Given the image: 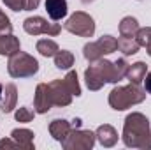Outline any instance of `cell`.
Wrapping results in <instances>:
<instances>
[{"mask_svg": "<svg viewBox=\"0 0 151 150\" xmlns=\"http://www.w3.org/2000/svg\"><path fill=\"white\" fill-rule=\"evenodd\" d=\"M123 143L128 149H151V129L150 120L139 111H134L127 115L125 125H123Z\"/></svg>", "mask_w": 151, "mask_h": 150, "instance_id": "6da1fadb", "label": "cell"}, {"mask_svg": "<svg viewBox=\"0 0 151 150\" xmlns=\"http://www.w3.org/2000/svg\"><path fill=\"white\" fill-rule=\"evenodd\" d=\"M146 99V90H142L139 85H125V87H114L109 94V106L116 111L128 110L134 104H141Z\"/></svg>", "mask_w": 151, "mask_h": 150, "instance_id": "7a4b0ae2", "label": "cell"}, {"mask_svg": "<svg viewBox=\"0 0 151 150\" xmlns=\"http://www.w3.org/2000/svg\"><path fill=\"white\" fill-rule=\"evenodd\" d=\"M7 73L11 78H32L39 73V62L25 51H16L9 57Z\"/></svg>", "mask_w": 151, "mask_h": 150, "instance_id": "3957f363", "label": "cell"}, {"mask_svg": "<svg viewBox=\"0 0 151 150\" xmlns=\"http://www.w3.org/2000/svg\"><path fill=\"white\" fill-rule=\"evenodd\" d=\"M118 50V39L113 36H102L95 42H88L83 48V55L86 60L90 62H97L99 58H102L104 55H111Z\"/></svg>", "mask_w": 151, "mask_h": 150, "instance_id": "277c9868", "label": "cell"}, {"mask_svg": "<svg viewBox=\"0 0 151 150\" xmlns=\"http://www.w3.org/2000/svg\"><path fill=\"white\" fill-rule=\"evenodd\" d=\"M65 30H69L70 34L79 36V37H91L95 34V21L90 14L77 11L74 12L67 21H65Z\"/></svg>", "mask_w": 151, "mask_h": 150, "instance_id": "5b68a950", "label": "cell"}, {"mask_svg": "<svg viewBox=\"0 0 151 150\" xmlns=\"http://www.w3.org/2000/svg\"><path fill=\"white\" fill-rule=\"evenodd\" d=\"M95 145V133L72 129L70 134L62 141V147L65 150H90Z\"/></svg>", "mask_w": 151, "mask_h": 150, "instance_id": "8992f818", "label": "cell"}, {"mask_svg": "<svg viewBox=\"0 0 151 150\" xmlns=\"http://www.w3.org/2000/svg\"><path fill=\"white\" fill-rule=\"evenodd\" d=\"M23 28L30 36H40V34L58 36L60 30H62L60 23H47V20H44L42 16H30V18H27L23 21Z\"/></svg>", "mask_w": 151, "mask_h": 150, "instance_id": "52a82bcc", "label": "cell"}, {"mask_svg": "<svg viewBox=\"0 0 151 150\" xmlns=\"http://www.w3.org/2000/svg\"><path fill=\"white\" fill-rule=\"evenodd\" d=\"M47 87H49L53 106H69L72 103L74 95L70 94V90L67 88V85H65L63 79H55V81L47 83Z\"/></svg>", "mask_w": 151, "mask_h": 150, "instance_id": "ba28073f", "label": "cell"}, {"mask_svg": "<svg viewBox=\"0 0 151 150\" xmlns=\"http://www.w3.org/2000/svg\"><path fill=\"white\" fill-rule=\"evenodd\" d=\"M51 106H53V101H51L47 83H39L35 88V95H34V110H35V113L44 115L51 110Z\"/></svg>", "mask_w": 151, "mask_h": 150, "instance_id": "9c48e42d", "label": "cell"}, {"mask_svg": "<svg viewBox=\"0 0 151 150\" xmlns=\"http://www.w3.org/2000/svg\"><path fill=\"white\" fill-rule=\"evenodd\" d=\"M95 140H97L102 147L111 149V147H114V145L118 143V131L114 129L113 125L104 124V125H100V127L95 131Z\"/></svg>", "mask_w": 151, "mask_h": 150, "instance_id": "30bf717a", "label": "cell"}, {"mask_svg": "<svg viewBox=\"0 0 151 150\" xmlns=\"http://www.w3.org/2000/svg\"><path fill=\"white\" fill-rule=\"evenodd\" d=\"M18 103V88L14 83H7L4 92H2V104H0V111L11 113L16 108Z\"/></svg>", "mask_w": 151, "mask_h": 150, "instance_id": "8fae6325", "label": "cell"}, {"mask_svg": "<svg viewBox=\"0 0 151 150\" xmlns=\"http://www.w3.org/2000/svg\"><path fill=\"white\" fill-rule=\"evenodd\" d=\"M70 131H72V124H70L69 120H65V118H56V120H53V122L49 124V133H51V136H53L56 141H60V143L70 134Z\"/></svg>", "mask_w": 151, "mask_h": 150, "instance_id": "7c38bea8", "label": "cell"}, {"mask_svg": "<svg viewBox=\"0 0 151 150\" xmlns=\"http://www.w3.org/2000/svg\"><path fill=\"white\" fill-rule=\"evenodd\" d=\"M21 50L19 39L12 34H0V55L4 57H11L16 51Z\"/></svg>", "mask_w": 151, "mask_h": 150, "instance_id": "4fadbf2b", "label": "cell"}, {"mask_svg": "<svg viewBox=\"0 0 151 150\" xmlns=\"http://www.w3.org/2000/svg\"><path fill=\"white\" fill-rule=\"evenodd\" d=\"M11 138L18 143L19 149L34 150V133L30 129H14L11 133Z\"/></svg>", "mask_w": 151, "mask_h": 150, "instance_id": "5bb4252c", "label": "cell"}, {"mask_svg": "<svg viewBox=\"0 0 151 150\" xmlns=\"http://www.w3.org/2000/svg\"><path fill=\"white\" fill-rule=\"evenodd\" d=\"M46 11L53 21L67 16V0H46Z\"/></svg>", "mask_w": 151, "mask_h": 150, "instance_id": "9a60e30c", "label": "cell"}, {"mask_svg": "<svg viewBox=\"0 0 151 150\" xmlns=\"http://www.w3.org/2000/svg\"><path fill=\"white\" fill-rule=\"evenodd\" d=\"M148 73V66L144 62H135L132 66H128V71H127V79L134 85H141V81H144V76Z\"/></svg>", "mask_w": 151, "mask_h": 150, "instance_id": "2e32d148", "label": "cell"}, {"mask_svg": "<svg viewBox=\"0 0 151 150\" xmlns=\"http://www.w3.org/2000/svg\"><path fill=\"white\" fill-rule=\"evenodd\" d=\"M84 81H86V87H88L90 90H93V92L100 90V88L106 85V83H104V79H102L100 74H99V71L95 69V66H93V64L84 71Z\"/></svg>", "mask_w": 151, "mask_h": 150, "instance_id": "e0dca14e", "label": "cell"}, {"mask_svg": "<svg viewBox=\"0 0 151 150\" xmlns=\"http://www.w3.org/2000/svg\"><path fill=\"white\" fill-rule=\"evenodd\" d=\"M137 30H139V21L135 18L127 16V18L121 20V23H119V34L123 37H135Z\"/></svg>", "mask_w": 151, "mask_h": 150, "instance_id": "ac0fdd59", "label": "cell"}, {"mask_svg": "<svg viewBox=\"0 0 151 150\" xmlns=\"http://www.w3.org/2000/svg\"><path fill=\"white\" fill-rule=\"evenodd\" d=\"M141 44L137 42L135 37H121L118 39V50L123 53V55H135L139 51Z\"/></svg>", "mask_w": 151, "mask_h": 150, "instance_id": "d6986e66", "label": "cell"}, {"mask_svg": "<svg viewBox=\"0 0 151 150\" xmlns=\"http://www.w3.org/2000/svg\"><path fill=\"white\" fill-rule=\"evenodd\" d=\"M55 66L58 69H70L74 66V55L72 51H67V50H58L56 55H55Z\"/></svg>", "mask_w": 151, "mask_h": 150, "instance_id": "ffe728a7", "label": "cell"}, {"mask_svg": "<svg viewBox=\"0 0 151 150\" xmlns=\"http://www.w3.org/2000/svg\"><path fill=\"white\" fill-rule=\"evenodd\" d=\"M37 51L42 55V57H55L56 55V51L60 50L58 48V44L53 41V39H40V41H37Z\"/></svg>", "mask_w": 151, "mask_h": 150, "instance_id": "44dd1931", "label": "cell"}, {"mask_svg": "<svg viewBox=\"0 0 151 150\" xmlns=\"http://www.w3.org/2000/svg\"><path fill=\"white\" fill-rule=\"evenodd\" d=\"M63 81H65V85H67V88L70 90V94H72V95H76V97H79V95H81V87H79L77 73H76V71H69L67 76L63 78Z\"/></svg>", "mask_w": 151, "mask_h": 150, "instance_id": "7402d4cb", "label": "cell"}, {"mask_svg": "<svg viewBox=\"0 0 151 150\" xmlns=\"http://www.w3.org/2000/svg\"><path fill=\"white\" fill-rule=\"evenodd\" d=\"M135 39L141 46L146 48L148 55L151 57V27H146V28H139L137 34H135Z\"/></svg>", "mask_w": 151, "mask_h": 150, "instance_id": "603a6c76", "label": "cell"}, {"mask_svg": "<svg viewBox=\"0 0 151 150\" xmlns=\"http://www.w3.org/2000/svg\"><path fill=\"white\" fill-rule=\"evenodd\" d=\"M14 117H16V120L18 122H23V124H28V122H32L34 120V117H35V110L32 111L30 108H18L16 113H14Z\"/></svg>", "mask_w": 151, "mask_h": 150, "instance_id": "cb8c5ba5", "label": "cell"}, {"mask_svg": "<svg viewBox=\"0 0 151 150\" xmlns=\"http://www.w3.org/2000/svg\"><path fill=\"white\" fill-rule=\"evenodd\" d=\"M12 32V25L11 20L5 16V12L0 9V34H11Z\"/></svg>", "mask_w": 151, "mask_h": 150, "instance_id": "d4e9b609", "label": "cell"}, {"mask_svg": "<svg viewBox=\"0 0 151 150\" xmlns=\"http://www.w3.org/2000/svg\"><path fill=\"white\" fill-rule=\"evenodd\" d=\"M2 2L12 11H25V5H27V0H2Z\"/></svg>", "mask_w": 151, "mask_h": 150, "instance_id": "484cf974", "label": "cell"}, {"mask_svg": "<svg viewBox=\"0 0 151 150\" xmlns=\"http://www.w3.org/2000/svg\"><path fill=\"white\" fill-rule=\"evenodd\" d=\"M0 149H19V147L12 138H4L0 140Z\"/></svg>", "mask_w": 151, "mask_h": 150, "instance_id": "4316f807", "label": "cell"}, {"mask_svg": "<svg viewBox=\"0 0 151 150\" xmlns=\"http://www.w3.org/2000/svg\"><path fill=\"white\" fill-rule=\"evenodd\" d=\"M39 4H40V0H27V5H25V11H34V9H37Z\"/></svg>", "mask_w": 151, "mask_h": 150, "instance_id": "83f0119b", "label": "cell"}, {"mask_svg": "<svg viewBox=\"0 0 151 150\" xmlns=\"http://www.w3.org/2000/svg\"><path fill=\"white\" fill-rule=\"evenodd\" d=\"M144 90L151 94V73H146V76H144Z\"/></svg>", "mask_w": 151, "mask_h": 150, "instance_id": "f1b7e54d", "label": "cell"}, {"mask_svg": "<svg viewBox=\"0 0 151 150\" xmlns=\"http://www.w3.org/2000/svg\"><path fill=\"white\" fill-rule=\"evenodd\" d=\"M70 124H72V129H79V127H81V120H79V118H74Z\"/></svg>", "mask_w": 151, "mask_h": 150, "instance_id": "f546056e", "label": "cell"}, {"mask_svg": "<svg viewBox=\"0 0 151 150\" xmlns=\"http://www.w3.org/2000/svg\"><path fill=\"white\" fill-rule=\"evenodd\" d=\"M83 4H91V2H95V0H81Z\"/></svg>", "mask_w": 151, "mask_h": 150, "instance_id": "4dcf8cb0", "label": "cell"}, {"mask_svg": "<svg viewBox=\"0 0 151 150\" xmlns=\"http://www.w3.org/2000/svg\"><path fill=\"white\" fill-rule=\"evenodd\" d=\"M2 92H4V87L0 85V99H2Z\"/></svg>", "mask_w": 151, "mask_h": 150, "instance_id": "1f68e13d", "label": "cell"}]
</instances>
